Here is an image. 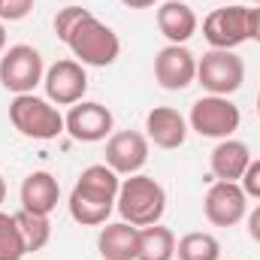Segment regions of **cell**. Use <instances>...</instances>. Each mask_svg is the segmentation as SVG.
Wrapping results in <instances>:
<instances>
[{
    "label": "cell",
    "mask_w": 260,
    "mask_h": 260,
    "mask_svg": "<svg viewBox=\"0 0 260 260\" xmlns=\"http://www.w3.org/2000/svg\"><path fill=\"white\" fill-rule=\"evenodd\" d=\"M221 3H236V0H221Z\"/></svg>",
    "instance_id": "cell-31"
},
{
    "label": "cell",
    "mask_w": 260,
    "mask_h": 260,
    "mask_svg": "<svg viewBox=\"0 0 260 260\" xmlns=\"http://www.w3.org/2000/svg\"><path fill=\"white\" fill-rule=\"evenodd\" d=\"M43 88H46V97L55 106H76L85 97V91H88L85 64H79L76 58L55 61L43 76Z\"/></svg>",
    "instance_id": "cell-9"
},
{
    "label": "cell",
    "mask_w": 260,
    "mask_h": 260,
    "mask_svg": "<svg viewBox=\"0 0 260 260\" xmlns=\"http://www.w3.org/2000/svg\"><path fill=\"white\" fill-rule=\"evenodd\" d=\"M197 82L209 94L230 97L245 82V61L230 49H212L197 61Z\"/></svg>",
    "instance_id": "cell-6"
},
{
    "label": "cell",
    "mask_w": 260,
    "mask_h": 260,
    "mask_svg": "<svg viewBox=\"0 0 260 260\" xmlns=\"http://www.w3.org/2000/svg\"><path fill=\"white\" fill-rule=\"evenodd\" d=\"M3 200H6V179L0 176V203H3Z\"/></svg>",
    "instance_id": "cell-29"
},
{
    "label": "cell",
    "mask_w": 260,
    "mask_h": 260,
    "mask_svg": "<svg viewBox=\"0 0 260 260\" xmlns=\"http://www.w3.org/2000/svg\"><path fill=\"white\" fill-rule=\"evenodd\" d=\"M6 52V27H3V21H0V55Z\"/></svg>",
    "instance_id": "cell-28"
},
{
    "label": "cell",
    "mask_w": 260,
    "mask_h": 260,
    "mask_svg": "<svg viewBox=\"0 0 260 260\" xmlns=\"http://www.w3.org/2000/svg\"><path fill=\"white\" fill-rule=\"evenodd\" d=\"M97 251L103 260H136L139 251V227L127 221L106 224L97 236Z\"/></svg>",
    "instance_id": "cell-18"
},
{
    "label": "cell",
    "mask_w": 260,
    "mask_h": 260,
    "mask_svg": "<svg viewBox=\"0 0 260 260\" xmlns=\"http://www.w3.org/2000/svg\"><path fill=\"white\" fill-rule=\"evenodd\" d=\"M58 200H61V185L46 170H37L21 182V209L34 215H52Z\"/></svg>",
    "instance_id": "cell-16"
},
{
    "label": "cell",
    "mask_w": 260,
    "mask_h": 260,
    "mask_svg": "<svg viewBox=\"0 0 260 260\" xmlns=\"http://www.w3.org/2000/svg\"><path fill=\"white\" fill-rule=\"evenodd\" d=\"M203 37L212 49H236L248 40V6L224 3L203 18Z\"/></svg>",
    "instance_id": "cell-8"
},
{
    "label": "cell",
    "mask_w": 260,
    "mask_h": 260,
    "mask_svg": "<svg viewBox=\"0 0 260 260\" xmlns=\"http://www.w3.org/2000/svg\"><path fill=\"white\" fill-rule=\"evenodd\" d=\"M248 40L260 43V6L248 9Z\"/></svg>",
    "instance_id": "cell-25"
},
{
    "label": "cell",
    "mask_w": 260,
    "mask_h": 260,
    "mask_svg": "<svg viewBox=\"0 0 260 260\" xmlns=\"http://www.w3.org/2000/svg\"><path fill=\"white\" fill-rule=\"evenodd\" d=\"M242 124V112L230 97H218V94H206L191 106L188 115V127L206 136V139H230Z\"/></svg>",
    "instance_id": "cell-5"
},
{
    "label": "cell",
    "mask_w": 260,
    "mask_h": 260,
    "mask_svg": "<svg viewBox=\"0 0 260 260\" xmlns=\"http://www.w3.org/2000/svg\"><path fill=\"white\" fill-rule=\"evenodd\" d=\"M154 79L164 91H185L197 82V58L185 46H164L154 58Z\"/></svg>",
    "instance_id": "cell-13"
},
{
    "label": "cell",
    "mask_w": 260,
    "mask_h": 260,
    "mask_svg": "<svg viewBox=\"0 0 260 260\" xmlns=\"http://www.w3.org/2000/svg\"><path fill=\"white\" fill-rule=\"evenodd\" d=\"M257 115H260V91H257Z\"/></svg>",
    "instance_id": "cell-30"
},
{
    "label": "cell",
    "mask_w": 260,
    "mask_h": 260,
    "mask_svg": "<svg viewBox=\"0 0 260 260\" xmlns=\"http://www.w3.org/2000/svg\"><path fill=\"white\" fill-rule=\"evenodd\" d=\"M64 127L76 142H103L106 136H112L115 118H112V112L103 103L79 100L64 115Z\"/></svg>",
    "instance_id": "cell-11"
},
{
    "label": "cell",
    "mask_w": 260,
    "mask_h": 260,
    "mask_svg": "<svg viewBox=\"0 0 260 260\" xmlns=\"http://www.w3.org/2000/svg\"><path fill=\"white\" fill-rule=\"evenodd\" d=\"M157 30L170 40V46H185L197 34V12L185 0H167L157 9Z\"/></svg>",
    "instance_id": "cell-17"
},
{
    "label": "cell",
    "mask_w": 260,
    "mask_h": 260,
    "mask_svg": "<svg viewBox=\"0 0 260 260\" xmlns=\"http://www.w3.org/2000/svg\"><path fill=\"white\" fill-rule=\"evenodd\" d=\"M148 164V136L139 130H118L106 142V167L118 176H136Z\"/></svg>",
    "instance_id": "cell-12"
},
{
    "label": "cell",
    "mask_w": 260,
    "mask_h": 260,
    "mask_svg": "<svg viewBox=\"0 0 260 260\" xmlns=\"http://www.w3.org/2000/svg\"><path fill=\"white\" fill-rule=\"evenodd\" d=\"M121 191V176L106 164H91L82 170L70 191V215L82 227H100L112 215Z\"/></svg>",
    "instance_id": "cell-2"
},
{
    "label": "cell",
    "mask_w": 260,
    "mask_h": 260,
    "mask_svg": "<svg viewBox=\"0 0 260 260\" xmlns=\"http://www.w3.org/2000/svg\"><path fill=\"white\" fill-rule=\"evenodd\" d=\"M37 0H0V18L3 21H21L30 15Z\"/></svg>",
    "instance_id": "cell-23"
},
{
    "label": "cell",
    "mask_w": 260,
    "mask_h": 260,
    "mask_svg": "<svg viewBox=\"0 0 260 260\" xmlns=\"http://www.w3.org/2000/svg\"><path fill=\"white\" fill-rule=\"evenodd\" d=\"M43 76H46L43 55L27 43L9 46L0 55V85L12 94H34V88L43 82Z\"/></svg>",
    "instance_id": "cell-7"
},
{
    "label": "cell",
    "mask_w": 260,
    "mask_h": 260,
    "mask_svg": "<svg viewBox=\"0 0 260 260\" xmlns=\"http://www.w3.org/2000/svg\"><path fill=\"white\" fill-rule=\"evenodd\" d=\"M173 257H176V233L170 227H160V224L139 227L136 260H173Z\"/></svg>",
    "instance_id": "cell-19"
},
{
    "label": "cell",
    "mask_w": 260,
    "mask_h": 260,
    "mask_svg": "<svg viewBox=\"0 0 260 260\" xmlns=\"http://www.w3.org/2000/svg\"><path fill=\"white\" fill-rule=\"evenodd\" d=\"M251 164V151L242 139H218V145L212 148L209 154V167H212V176L218 182H239L245 176Z\"/></svg>",
    "instance_id": "cell-15"
},
{
    "label": "cell",
    "mask_w": 260,
    "mask_h": 260,
    "mask_svg": "<svg viewBox=\"0 0 260 260\" xmlns=\"http://www.w3.org/2000/svg\"><path fill=\"white\" fill-rule=\"evenodd\" d=\"M24 254H27V248H24V239L18 233L15 215L0 212V260H21Z\"/></svg>",
    "instance_id": "cell-22"
},
{
    "label": "cell",
    "mask_w": 260,
    "mask_h": 260,
    "mask_svg": "<svg viewBox=\"0 0 260 260\" xmlns=\"http://www.w3.org/2000/svg\"><path fill=\"white\" fill-rule=\"evenodd\" d=\"M176 257L179 260H218L221 257V242L212 233H206V230L185 233L176 242Z\"/></svg>",
    "instance_id": "cell-21"
},
{
    "label": "cell",
    "mask_w": 260,
    "mask_h": 260,
    "mask_svg": "<svg viewBox=\"0 0 260 260\" xmlns=\"http://www.w3.org/2000/svg\"><path fill=\"white\" fill-rule=\"evenodd\" d=\"M248 236L254 242H260V206H254L251 215H248Z\"/></svg>",
    "instance_id": "cell-26"
},
{
    "label": "cell",
    "mask_w": 260,
    "mask_h": 260,
    "mask_svg": "<svg viewBox=\"0 0 260 260\" xmlns=\"http://www.w3.org/2000/svg\"><path fill=\"white\" fill-rule=\"evenodd\" d=\"M257 6H260V0H257Z\"/></svg>",
    "instance_id": "cell-32"
},
{
    "label": "cell",
    "mask_w": 260,
    "mask_h": 260,
    "mask_svg": "<svg viewBox=\"0 0 260 260\" xmlns=\"http://www.w3.org/2000/svg\"><path fill=\"white\" fill-rule=\"evenodd\" d=\"M115 209H118L121 221H127L133 227L160 224V218L167 212V191H164V185L157 179L136 173V176L121 182Z\"/></svg>",
    "instance_id": "cell-3"
},
{
    "label": "cell",
    "mask_w": 260,
    "mask_h": 260,
    "mask_svg": "<svg viewBox=\"0 0 260 260\" xmlns=\"http://www.w3.org/2000/svg\"><path fill=\"white\" fill-rule=\"evenodd\" d=\"M55 34L73 52V58L85 67H112L121 55L118 34L103 24L91 9L85 6H64L55 15Z\"/></svg>",
    "instance_id": "cell-1"
},
{
    "label": "cell",
    "mask_w": 260,
    "mask_h": 260,
    "mask_svg": "<svg viewBox=\"0 0 260 260\" xmlns=\"http://www.w3.org/2000/svg\"><path fill=\"white\" fill-rule=\"evenodd\" d=\"M188 118L173 109V106H154L148 115H145V136L148 142H154L157 148H182L185 139H188Z\"/></svg>",
    "instance_id": "cell-14"
},
{
    "label": "cell",
    "mask_w": 260,
    "mask_h": 260,
    "mask_svg": "<svg viewBox=\"0 0 260 260\" xmlns=\"http://www.w3.org/2000/svg\"><path fill=\"white\" fill-rule=\"evenodd\" d=\"M9 121L27 139H58L64 133V115L58 112V106L52 100H43L37 94H15V100L9 103Z\"/></svg>",
    "instance_id": "cell-4"
},
{
    "label": "cell",
    "mask_w": 260,
    "mask_h": 260,
    "mask_svg": "<svg viewBox=\"0 0 260 260\" xmlns=\"http://www.w3.org/2000/svg\"><path fill=\"white\" fill-rule=\"evenodd\" d=\"M15 224H18V233H21V239H24L27 254L43 251V248L49 245V239H52L49 215H34V212L21 209V212H15Z\"/></svg>",
    "instance_id": "cell-20"
},
{
    "label": "cell",
    "mask_w": 260,
    "mask_h": 260,
    "mask_svg": "<svg viewBox=\"0 0 260 260\" xmlns=\"http://www.w3.org/2000/svg\"><path fill=\"white\" fill-rule=\"evenodd\" d=\"M203 212L215 227H236L248 215V194L239 182H215L203 200Z\"/></svg>",
    "instance_id": "cell-10"
},
{
    "label": "cell",
    "mask_w": 260,
    "mask_h": 260,
    "mask_svg": "<svg viewBox=\"0 0 260 260\" xmlns=\"http://www.w3.org/2000/svg\"><path fill=\"white\" fill-rule=\"evenodd\" d=\"M127 9H148V6H154L157 0H121Z\"/></svg>",
    "instance_id": "cell-27"
},
{
    "label": "cell",
    "mask_w": 260,
    "mask_h": 260,
    "mask_svg": "<svg viewBox=\"0 0 260 260\" xmlns=\"http://www.w3.org/2000/svg\"><path fill=\"white\" fill-rule=\"evenodd\" d=\"M185 3H188V0H185Z\"/></svg>",
    "instance_id": "cell-33"
},
{
    "label": "cell",
    "mask_w": 260,
    "mask_h": 260,
    "mask_svg": "<svg viewBox=\"0 0 260 260\" xmlns=\"http://www.w3.org/2000/svg\"><path fill=\"white\" fill-rule=\"evenodd\" d=\"M239 185H242V191H245L248 197L260 200V157L248 164V170H245V176L239 179Z\"/></svg>",
    "instance_id": "cell-24"
}]
</instances>
